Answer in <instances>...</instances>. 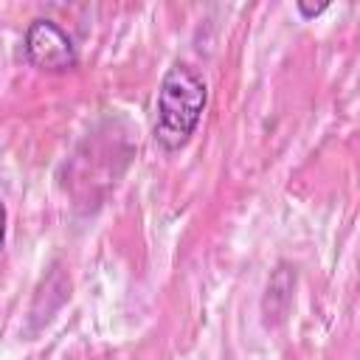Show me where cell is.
I'll list each match as a JSON object with an SVG mask.
<instances>
[{
    "mask_svg": "<svg viewBox=\"0 0 360 360\" xmlns=\"http://www.w3.org/2000/svg\"><path fill=\"white\" fill-rule=\"evenodd\" d=\"M208 101V87L191 65H172L158 87L155 141L166 149H183L194 135Z\"/></svg>",
    "mask_w": 360,
    "mask_h": 360,
    "instance_id": "cell-1",
    "label": "cell"
},
{
    "mask_svg": "<svg viewBox=\"0 0 360 360\" xmlns=\"http://www.w3.org/2000/svg\"><path fill=\"white\" fill-rule=\"evenodd\" d=\"M22 51L34 68L48 70V73H62L76 65V45L70 34L59 22L45 20V17L34 20L25 28Z\"/></svg>",
    "mask_w": 360,
    "mask_h": 360,
    "instance_id": "cell-2",
    "label": "cell"
},
{
    "mask_svg": "<svg viewBox=\"0 0 360 360\" xmlns=\"http://www.w3.org/2000/svg\"><path fill=\"white\" fill-rule=\"evenodd\" d=\"M6 225H8V211H6V205H3V200H0V250H3V245H6Z\"/></svg>",
    "mask_w": 360,
    "mask_h": 360,
    "instance_id": "cell-3",
    "label": "cell"
},
{
    "mask_svg": "<svg viewBox=\"0 0 360 360\" xmlns=\"http://www.w3.org/2000/svg\"><path fill=\"white\" fill-rule=\"evenodd\" d=\"M326 8V3H321V6H307V3H298V11L304 14V17H315V14H321Z\"/></svg>",
    "mask_w": 360,
    "mask_h": 360,
    "instance_id": "cell-4",
    "label": "cell"
}]
</instances>
